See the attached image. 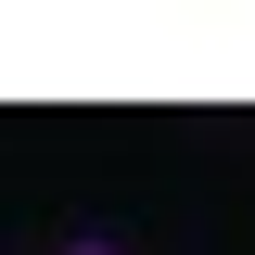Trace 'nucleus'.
I'll list each match as a JSON object with an SVG mask.
<instances>
[{
    "label": "nucleus",
    "mask_w": 255,
    "mask_h": 255,
    "mask_svg": "<svg viewBox=\"0 0 255 255\" xmlns=\"http://www.w3.org/2000/svg\"><path fill=\"white\" fill-rule=\"evenodd\" d=\"M77 255H102V243H77Z\"/></svg>",
    "instance_id": "f257e3e1"
}]
</instances>
